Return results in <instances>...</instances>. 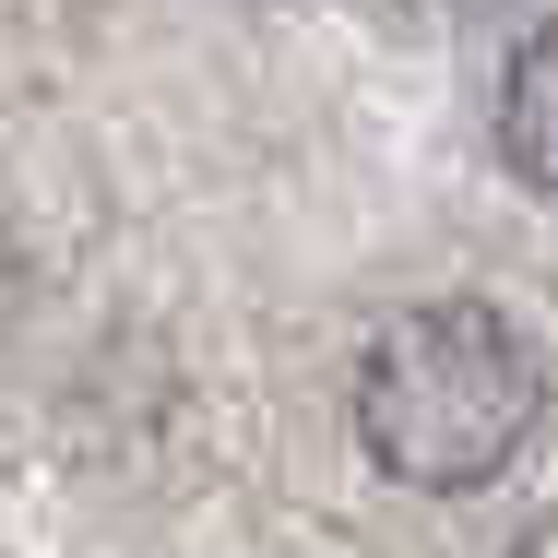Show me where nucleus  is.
<instances>
[{
	"label": "nucleus",
	"instance_id": "f257e3e1",
	"mask_svg": "<svg viewBox=\"0 0 558 558\" xmlns=\"http://www.w3.org/2000/svg\"><path fill=\"white\" fill-rule=\"evenodd\" d=\"M535 416H547V356L487 298H428L356 356V451L416 499L499 487Z\"/></svg>",
	"mask_w": 558,
	"mask_h": 558
},
{
	"label": "nucleus",
	"instance_id": "f03ea898",
	"mask_svg": "<svg viewBox=\"0 0 558 558\" xmlns=\"http://www.w3.org/2000/svg\"><path fill=\"white\" fill-rule=\"evenodd\" d=\"M499 155H511L523 191L558 203V24H535L511 48V72H499Z\"/></svg>",
	"mask_w": 558,
	"mask_h": 558
}]
</instances>
